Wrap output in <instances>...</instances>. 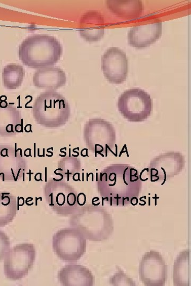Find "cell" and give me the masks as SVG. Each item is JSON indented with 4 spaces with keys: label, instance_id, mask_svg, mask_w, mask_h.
Instances as JSON below:
<instances>
[{
    "label": "cell",
    "instance_id": "5b68a950",
    "mask_svg": "<svg viewBox=\"0 0 191 286\" xmlns=\"http://www.w3.org/2000/svg\"><path fill=\"white\" fill-rule=\"evenodd\" d=\"M53 250L60 259L75 262L85 254L86 239L75 228H62L53 236Z\"/></svg>",
    "mask_w": 191,
    "mask_h": 286
},
{
    "label": "cell",
    "instance_id": "4dcf8cb0",
    "mask_svg": "<svg viewBox=\"0 0 191 286\" xmlns=\"http://www.w3.org/2000/svg\"><path fill=\"white\" fill-rule=\"evenodd\" d=\"M30 131L31 132V133L32 132V131L31 130V125L30 126Z\"/></svg>",
    "mask_w": 191,
    "mask_h": 286
},
{
    "label": "cell",
    "instance_id": "3957f363",
    "mask_svg": "<svg viewBox=\"0 0 191 286\" xmlns=\"http://www.w3.org/2000/svg\"><path fill=\"white\" fill-rule=\"evenodd\" d=\"M71 225L93 241L107 239L113 230L111 215L104 209L96 205L88 206L76 212L71 218Z\"/></svg>",
    "mask_w": 191,
    "mask_h": 286
},
{
    "label": "cell",
    "instance_id": "d4e9b609",
    "mask_svg": "<svg viewBox=\"0 0 191 286\" xmlns=\"http://www.w3.org/2000/svg\"><path fill=\"white\" fill-rule=\"evenodd\" d=\"M29 151V157H32V156H31V150L30 149Z\"/></svg>",
    "mask_w": 191,
    "mask_h": 286
},
{
    "label": "cell",
    "instance_id": "30bf717a",
    "mask_svg": "<svg viewBox=\"0 0 191 286\" xmlns=\"http://www.w3.org/2000/svg\"><path fill=\"white\" fill-rule=\"evenodd\" d=\"M162 35L161 21L134 26L129 31V43L134 48L148 47L158 40Z\"/></svg>",
    "mask_w": 191,
    "mask_h": 286
},
{
    "label": "cell",
    "instance_id": "277c9868",
    "mask_svg": "<svg viewBox=\"0 0 191 286\" xmlns=\"http://www.w3.org/2000/svg\"><path fill=\"white\" fill-rule=\"evenodd\" d=\"M34 245L24 243L10 248L4 258V274L9 280L24 278L34 265L36 259Z\"/></svg>",
    "mask_w": 191,
    "mask_h": 286
},
{
    "label": "cell",
    "instance_id": "4316f807",
    "mask_svg": "<svg viewBox=\"0 0 191 286\" xmlns=\"http://www.w3.org/2000/svg\"><path fill=\"white\" fill-rule=\"evenodd\" d=\"M47 152H48V153H51V155H53V152H50V151H48V150H47Z\"/></svg>",
    "mask_w": 191,
    "mask_h": 286
},
{
    "label": "cell",
    "instance_id": "e0dca14e",
    "mask_svg": "<svg viewBox=\"0 0 191 286\" xmlns=\"http://www.w3.org/2000/svg\"><path fill=\"white\" fill-rule=\"evenodd\" d=\"M25 71L19 64H11L6 66L3 71V79L5 85L16 87L23 81Z\"/></svg>",
    "mask_w": 191,
    "mask_h": 286
},
{
    "label": "cell",
    "instance_id": "9a60e30c",
    "mask_svg": "<svg viewBox=\"0 0 191 286\" xmlns=\"http://www.w3.org/2000/svg\"><path fill=\"white\" fill-rule=\"evenodd\" d=\"M189 251H183L174 266L173 278L175 285H189Z\"/></svg>",
    "mask_w": 191,
    "mask_h": 286
},
{
    "label": "cell",
    "instance_id": "7a4b0ae2",
    "mask_svg": "<svg viewBox=\"0 0 191 286\" xmlns=\"http://www.w3.org/2000/svg\"><path fill=\"white\" fill-rule=\"evenodd\" d=\"M62 53V46L57 38L49 35H32L21 43L18 56L26 67L39 69L57 64Z\"/></svg>",
    "mask_w": 191,
    "mask_h": 286
},
{
    "label": "cell",
    "instance_id": "5bb4252c",
    "mask_svg": "<svg viewBox=\"0 0 191 286\" xmlns=\"http://www.w3.org/2000/svg\"><path fill=\"white\" fill-rule=\"evenodd\" d=\"M107 6L117 17L128 19L139 18L143 11L141 1H108Z\"/></svg>",
    "mask_w": 191,
    "mask_h": 286
},
{
    "label": "cell",
    "instance_id": "8fae6325",
    "mask_svg": "<svg viewBox=\"0 0 191 286\" xmlns=\"http://www.w3.org/2000/svg\"><path fill=\"white\" fill-rule=\"evenodd\" d=\"M79 32L88 42L98 41L104 36V19L102 14L96 11L89 12L82 17Z\"/></svg>",
    "mask_w": 191,
    "mask_h": 286
},
{
    "label": "cell",
    "instance_id": "2e32d148",
    "mask_svg": "<svg viewBox=\"0 0 191 286\" xmlns=\"http://www.w3.org/2000/svg\"><path fill=\"white\" fill-rule=\"evenodd\" d=\"M3 193L0 196V227H4L14 221L17 213L16 202L9 195Z\"/></svg>",
    "mask_w": 191,
    "mask_h": 286
},
{
    "label": "cell",
    "instance_id": "7c38bea8",
    "mask_svg": "<svg viewBox=\"0 0 191 286\" xmlns=\"http://www.w3.org/2000/svg\"><path fill=\"white\" fill-rule=\"evenodd\" d=\"M58 279L62 285H93L95 278L93 273L86 267L70 265L63 267L59 272Z\"/></svg>",
    "mask_w": 191,
    "mask_h": 286
},
{
    "label": "cell",
    "instance_id": "603a6c76",
    "mask_svg": "<svg viewBox=\"0 0 191 286\" xmlns=\"http://www.w3.org/2000/svg\"><path fill=\"white\" fill-rule=\"evenodd\" d=\"M36 143H34V158L36 157Z\"/></svg>",
    "mask_w": 191,
    "mask_h": 286
},
{
    "label": "cell",
    "instance_id": "44dd1931",
    "mask_svg": "<svg viewBox=\"0 0 191 286\" xmlns=\"http://www.w3.org/2000/svg\"><path fill=\"white\" fill-rule=\"evenodd\" d=\"M21 133H22V132L24 131V130H23V119H21Z\"/></svg>",
    "mask_w": 191,
    "mask_h": 286
},
{
    "label": "cell",
    "instance_id": "484cf974",
    "mask_svg": "<svg viewBox=\"0 0 191 286\" xmlns=\"http://www.w3.org/2000/svg\"><path fill=\"white\" fill-rule=\"evenodd\" d=\"M45 157V149H43V157Z\"/></svg>",
    "mask_w": 191,
    "mask_h": 286
},
{
    "label": "cell",
    "instance_id": "8992f818",
    "mask_svg": "<svg viewBox=\"0 0 191 286\" xmlns=\"http://www.w3.org/2000/svg\"><path fill=\"white\" fill-rule=\"evenodd\" d=\"M119 111L131 122H141L151 115L152 101L150 94L139 88L123 92L118 102Z\"/></svg>",
    "mask_w": 191,
    "mask_h": 286
},
{
    "label": "cell",
    "instance_id": "6da1fadb",
    "mask_svg": "<svg viewBox=\"0 0 191 286\" xmlns=\"http://www.w3.org/2000/svg\"><path fill=\"white\" fill-rule=\"evenodd\" d=\"M101 196L111 206L129 205L140 193L141 182L138 171L126 165H113L100 174Z\"/></svg>",
    "mask_w": 191,
    "mask_h": 286
},
{
    "label": "cell",
    "instance_id": "d6986e66",
    "mask_svg": "<svg viewBox=\"0 0 191 286\" xmlns=\"http://www.w3.org/2000/svg\"><path fill=\"white\" fill-rule=\"evenodd\" d=\"M86 201V197L84 193L79 194L77 197V202L78 205L84 206Z\"/></svg>",
    "mask_w": 191,
    "mask_h": 286
},
{
    "label": "cell",
    "instance_id": "7402d4cb",
    "mask_svg": "<svg viewBox=\"0 0 191 286\" xmlns=\"http://www.w3.org/2000/svg\"><path fill=\"white\" fill-rule=\"evenodd\" d=\"M17 143H15V157H17Z\"/></svg>",
    "mask_w": 191,
    "mask_h": 286
},
{
    "label": "cell",
    "instance_id": "f1b7e54d",
    "mask_svg": "<svg viewBox=\"0 0 191 286\" xmlns=\"http://www.w3.org/2000/svg\"><path fill=\"white\" fill-rule=\"evenodd\" d=\"M37 154H38V156L39 157V156H40V149H39V148L38 149V153H37Z\"/></svg>",
    "mask_w": 191,
    "mask_h": 286
},
{
    "label": "cell",
    "instance_id": "1f68e13d",
    "mask_svg": "<svg viewBox=\"0 0 191 286\" xmlns=\"http://www.w3.org/2000/svg\"><path fill=\"white\" fill-rule=\"evenodd\" d=\"M53 156V155H51V156H49V155H47V156L48 157H52Z\"/></svg>",
    "mask_w": 191,
    "mask_h": 286
},
{
    "label": "cell",
    "instance_id": "f546056e",
    "mask_svg": "<svg viewBox=\"0 0 191 286\" xmlns=\"http://www.w3.org/2000/svg\"><path fill=\"white\" fill-rule=\"evenodd\" d=\"M69 157H71V149H69Z\"/></svg>",
    "mask_w": 191,
    "mask_h": 286
},
{
    "label": "cell",
    "instance_id": "cb8c5ba5",
    "mask_svg": "<svg viewBox=\"0 0 191 286\" xmlns=\"http://www.w3.org/2000/svg\"><path fill=\"white\" fill-rule=\"evenodd\" d=\"M6 157H9V156H8V150L7 149L6 150Z\"/></svg>",
    "mask_w": 191,
    "mask_h": 286
},
{
    "label": "cell",
    "instance_id": "ffe728a7",
    "mask_svg": "<svg viewBox=\"0 0 191 286\" xmlns=\"http://www.w3.org/2000/svg\"><path fill=\"white\" fill-rule=\"evenodd\" d=\"M130 204L133 206H136L138 204L137 197H133L131 200Z\"/></svg>",
    "mask_w": 191,
    "mask_h": 286
},
{
    "label": "cell",
    "instance_id": "ba28073f",
    "mask_svg": "<svg viewBox=\"0 0 191 286\" xmlns=\"http://www.w3.org/2000/svg\"><path fill=\"white\" fill-rule=\"evenodd\" d=\"M140 277L145 285H164L166 281L167 266L162 256L156 251L147 253L140 264Z\"/></svg>",
    "mask_w": 191,
    "mask_h": 286
},
{
    "label": "cell",
    "instance_id": "83f0119b",
    "mask_svg": "<svg viewBox=\"0 0 191 286\" xmlns=\"http://www.w3.org/2000/svg\"><path fill=\"white\" fill-rule=\"evenodd\" d=\"M60 152L64 153V155L66 156V153H65V152H64V151H60Z\"/></svg>",
    "mask_w": 191,
    "mask_h": 286
},
{
    "label": "cell",
    "instance_id": "9c48e42d",
    "mask_svg": "<svg viewBox=\"0 0 191 286\" xmlns=\"http://www.w3.org/2000/svg\"><path fill=\"white\" fill-rule=\"evenodd\" d=\"M184 165L183 157L178 153H168L157 157L150 164L151 177L158 178L157 180L163 182L171 179L180 172Z\"/></svg>",
    "mask_w": 191,
    "mask_h": 286
},
{
    "label": "cell",
    "instance_id": "52a82bcc",
    "mask_svg": "<svg viewBox=\"0 0 191 286\" xmlns=\"http://www.w3.org/2000/svg\"><path fill=\"white\" fill-rule=\"evenodd\" d=\"M102 69L110 83L119 84L124 82L129 72L126 53L118 47L108 49L102 58Z\"/></svg>",
    "mask_w": 191,
    "mask_h": 286
},
{
    "label": "cell",
    "instance_id": "4fadbf2b",
    "mask_svg": "<svg viewBox=\"0 0 191 286\" xmlns=\"http://www.w3.org/2000/svg\"><path fill=\"white\" fill-rule=\"evenodd\" d=\"M66 81V74L63 70L59 67H49L39 69L33 76V83L39 87H59L64 85Z\"/></svg>",
    "mask_w": 191,
    "mask_h": 286
},
{
    "label": "cell",
    "instance_id": "ac0fdd59",
    "mask_svg": "<svg viewBox=\"0 0 191 286\" xmlns=\"http://www.w3.org/2000/svg\"><path fill=\"white\" fill-rule=\"evenodd\" d=\"M10 240L4 231L0 229V262L4 260L10 249Z\"/></svg>",
    "mask_w": 191,
    "mask_h": 286
}]
</instances>
